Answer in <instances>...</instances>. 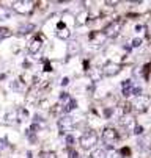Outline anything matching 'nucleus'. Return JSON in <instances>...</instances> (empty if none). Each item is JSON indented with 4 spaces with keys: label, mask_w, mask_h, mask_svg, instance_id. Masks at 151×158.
Instances as JSON below:
<instances>
[{
    "label": "nucleus",
    "mask_w": 151,
    "mask_h": 158,
    "mask_svg": "<svg viewBox=\"0 0 151 158\" xmlns=\"http://www.w3.org/2000/svg\"><path fill=\"white\" fill-rule=\"evenodd\" d=\"M11 16H13V9L11 8L0 5V21H8V19H11Z\"/></svg>",
    "instance_id": "ddd939ff"
},
{
    "label": "nucleus",
    "mask_w": 151,
    "mask_h": 158,
    "mask_svg": "<svg viewBox=\"0 0 151 158\" xmlns=\"http://www.w3.org/2000/svg\"><path fill=\"white\" fill-rule=\"evenodd\" d=\"M120 125L123 127V129H127V130H132L134 125H135V122H134V119L131 116H123L121 119H120Z\"/></svg>",
    "instance_id": "f8f14e48"
},
{
    "label": "nucleus",
    "mask_w": 151,
    "mask_h": 158,
    "mask_svg": "<svg viewBox=\"0 0 151 158\" xmlns=\"http://www.w3.org/2000/svg\"><path fill=\"white\" fill-rule=\"evenodd\" d=\"M123 27V21H120V19H116V21H112L109 23V25L104 28V36L106 38H116V36L120 35V30H121Z\"/></svg>",
    "instance_id": "20e7f679"
},
{
    "label": "nucleus",
    "mask_w": 151,
    "mask_h": 158,
    "mask_svg": "<svg viewBox=\"0 0 151 158\" xmlns=\"http://www.w3.org/2000/svg\"><path fill=\"white\" fill-rule=\"evenodd\" d=\"M11 36V30L8 28H3V27H0V41H3V39L9 38Z\"/></svg>",
    "instance_id": "aec40b11"
},
{
    "label": "nucleus",
    "mask_w": 151,
    "mask_h": 158,
    "mask_svg": "<svg viewBox=\"0 0 151 158\" xmlns=\"http://www.w3.org/2000/svg\"><path fill=\"white\" fill-rule=\"evenodd\" d=\"M72 143H74V138H72L71 135H68V136H66V144H68V146L71 147V146H72Z\"/></svg>",
    "instance_id": "a878e982"
},
{
    "label": "nucleus",
    "mask_w": 151,
    "mask_h": 158,
    "mask_svg": "<svg viewBox=\"0 0 151 158\" xmlns=\"http://www.w3.org/2000/svg\"><path fill=\"white\" fill-rule=\"evenodd\" d=\"M77 157H79V155H77V152H76L74 149H71V147H69V149H68V158H77Z\"/></svg>",
    "instance_id": "b1692460"
},
{
    "label": "nucleus",
    "mask_w": 151,
    "mask_h": 158,
    "mask_svg": "<svg viewBox=\"0 0 151 158\" xmlns=\"http://www.w3.org/2000/svg\"><path fill=\"white\" fill-rule=\"evenodd\" d=\"M41 47H43V39L39 38V36H36V38H33L32 41H30V44H28V52L32 53V55H36V53L41 50Z\"/></svg>",
    "instance_id": "1a4fd4ad"
},
{
    "label": "nucleus",
    "mask_w": 151,
    "mask_h": 158,
    "mask_svg": "<svg viewBox=\"0 0 151 158\" xmlns=\"http://www.w3.org/2000/svg\"><path fill=\"white\" fill-rule=\"evenodd\" d=\"M22 116H27L25 110H9V111L5 114V122L9 124V125H16V124H19L22 121L21 119Z\"/></svg>",
    "instance_id": "39448f33"
},
{
    "label": "nucleus",
    "mask_w": 151,
    "mask_h": 158,
    "mask_svg": "<svg viewBox=\"0 0 151 158\" xmlns=\"http://www.w3.org/2000/svg\"><path fill=\"white\" fill-rule=\"evenodd\" d=\"M140 46H142V39H140V38L132 39V47H140Z\"/></svg>",
    "instance_id": "393cba45"
},
{
    "label": "nucleus",
    "mask_w": 151,
    "mask_h": 158,
    "mask_svg": "<svg viewBox=\"0 0 151 158\" xmlns=\"http://www.w3.org/2000/svg\"><path fill=\"white\" fill-rule=\"evenodd\" d=\"M146 103H148V99H145L143 96H140V97H137L135 100H134V105L137 106L139 110H143V108H146Z\"/></svg>",
    "instance_id": "dca6fc26"
},
{
    "label": "nucleus",
    "mask_w": 151,
    "mask_h": 158,
    "mask_svg": "<svg viewBox=\"0 0 151 158\" xmlns=\"http://www.w3.org/2000/svg\"><path fill=\"white\" fill-rule=\"evenodd\" d=\"M39 158H57V153H53V152H43Z\"/></svg>",
    "instance_id": "4be33fe9"
},
{
    "label": "nucleus",
    "mask_w": 151,
    "mask_h": 158,
    "mask_svg": "<svg viewBox=\"0 0 151 158\" xmlns=\"http://www.w3.org/2000/svg\"><path fill=\"white\" fill-rule=\"evenodd\" d=\"M120 136H118V132L115 129H104L102 130V143L106 144L107 147H113L116 143H118Z\"/></svg>",
    "instance_id": "f03ea898"
},
{
    "label": "nucleus",
    "mask_w": 151,
    "mask_h": 158,
    "mask_svg": "<svg viewBox=\"0 0 151 158\" xmlns=\"http://www.w3.org/2000/svg\"><path fill=\"white\" fill-rule=\"evenodd\" d=\"M60 129V133H66V132H71L72 127L76 125V117H72L71 114H66V116H62L57 122Z\"/></svg>",
    "instance_id": "7ed1b4c3"
},
{
    "label": "nucleus",
    "mask_w": 151,
    "mask_h": 158,
    "mask_svg": "<svg viewBox=\"0 0 151 158\" xmlns=\"http://www.w3.org/2000/svg\"><path fill=\"white\" fill-rule=\"evenodd\" d=\"M55 36H57L58 39H68L69 36H71V31H69L68 27H65V23L60 22V23H58V27H57Z\"/></svg>",
    "instance_id": "9d476101"
},
{
    "label": "nucleus",
    "mask_w": 151,
    "mask_h": 158,
    "mask_svg": "<svg viewBox=\"0 0 151 158\" xmlns=\"http://www.w3.org/2000/svg\"><path fill=\"white\" fill-rule=\"evenodd\" d=\"M80 47H79V42L77 41H69L68 42V55L69 56H76L79 53Z\"/></svg>",
    "instance_id": "4468645a"
},
{
    "label": "nucleus",
    "mask_w": 151,
    "mask_h": 158,
    "mask_svg": "<svg viewBox=\"0 0 151 158\" xmlns=\"http://www.w3.org/2000/svg\"><path fill=\"white\" fill-rule=\"evenodd\" d=\"M90 157H91V158H109V155L106 153V150H104V149H95Z\"/></svg>",
    "instance_id": "f3484780"
},
{
    "label": "nucleus",
    "mask_w": 151,
    "mask_h": 158,
    "mask_svg": "<svg viewBox=\"0 0 151 158\" xmlns=\"http://www.w3.org/2000/svg\"><path fill=\"white\" fill-rule=\"evenodd\" d=\"M77 106V102L74 99H69L68 102H66V106H65V111H71V110H74Z\"/></svg>",
    "instance_id": "412c9836"
},
{
    "label": "nucleus",
    "mask_w": 151,
    "mask_h": 158,
    "mask_svg": "<svg viewBox=\"0 0 151 158\" xmlns=\"http://www.w3.org/2000/svg\"><path fill=\"white\" fill-rule=\"evenodd\" d=\"M135 88V85H134L132 80H125V82L121 83V92L125 94V96H132V89Z\"/></svg>",
    "instance_id": "9b49d317"
},
{
    "label": "nucleus",
    "mask_w": 151,
    "mask_h": 158,
    "mask_svg": "<svg viewBox=\"0 0 151 158\" xmlns=\"http://www.w3.org/2000/svg\"><path fill=\"white\" fill-rule=\"evenodd\" d=\"M139 144H140V147H142V149H146V150H148L150 147H151V138H150V136L142 138V139L139 141Z\"/></svg>",
    "instance_id": "6ab92c4d"
},
{
    "label": "nucleus",
    "mask_w": 151,
    "mask_h": 158,
    "mask_svg": "<svg viewBox=\"0 0 151 158\" xmlns=\"http://www.w3.org/2000/svg\"><path fill=\"white\" fill-rule=\"evenodd\" d=\"M96 141H98V135H96L93 130H87L85 133H82V136L79 138V144L82 149L88 150L91 149V147H95Z\"/></svg>",
    "instance_id": "f257e3e1"
},
{
    "label": "nucleus",
    "mask_w": 151,
    "mask_h": 158,
    "mask_svg": "<svg viewBox=\"0 0 151 158\" xmlns=\"http://www.w3.org/2000/svg\"><path fill=\"white\" fill-rule=\"evenodd\" d=\"M11 88L14 89V91H21L22 89V85H21V83H18V80H14V82L11 83Z\"/></svg>",
    "instance_id": "5701e85b"
},
{
    "label": "nucleus",
    "mask_w": 151,
    "mask_h": 158,
    "mask_svg": "<svg viewBox=\"0 0 151 158\" xmlns=\"http://www.w3.org/2000/svg\"><path fill=\"white\" fill-rule=\"evenodd\" d=\"M142 132H143V129H142L140 125H137L135 130H134V133H135V135H142Z\"/></svg>",
    "instance_id": "bb28decb"
},
{
    "label": "nucleus",
    "mask_w": 151,
    "mask_h": 158,
    "mask_svg": "<svg viewBox=\"0 0 151 158\" xmlns=\"http://www.w3.org/2000/svg\"><path fill=\"white\" fill-rule=\"evenodd\" d=\"M33 30H35V25H33V23H22L18 28V31H19V35H28Z\"/></svg>",
    "instance_id": "2eb2a0df"
},
{
    "label": "nucleus",
    "mask_w": 151,
    "mask_h": 158,
    "mask_svg": "<svg viewBox=\"0 0 151 158\" xmlns=\"http://www.w3.org/2000/svg\"><path fill=\"white\" fill-rule=\"evenodd\" d=\"M104 42H106L104 33H95V35H91V38H90V47H91V49H99V47L104 46Z\"/></svg>",
    "instance_id": "6e6552de"
},
{
    "label": "nucleus",
    "mask_w": 151,
    "mask_h": 158,
    "mask_svg": "<svg viewBox=\"0 0 151 158\" xmlns=\"http://www.w3.org/2000/svg\"><path fill=\"white\" fill-rule=\"evenodd\" d=\"M13 9L18 11L19 14H28L33 9V3L28 0H21V2H14L13 3Z\"/></svg>",
    "instance_id": "423d86ee"
},
{
    "label": "nucleus",
    "mask_w": 151,
    "mask_h": 158,
    "mask_svg": "<svg viewBox=\"0 0 151 158\" xmlns=\"http://www.w3.org/2000/svg\"><path fill=\"white\" fill-rule=\"evenodd\" d=\"M68 82H69V80H68V78H63V82H62V85H63V86H66V85H68Z\"/></svg>",
    "instance_id": "cd10ccee"
},
{
    "label": "nucleus",
    "mask_w": 151,
    "mask_h": 158,
    "mask_svg": "<svg viewBox=\"0 0 151 158\" xmlns=\"http://www.w3.org/2000/svg\"><path fill=\"white\" fill-rule=\"evenodd\" d=\"M90 77H91L93 82H99V80L102 78V70H101V69H95V70H91V72H90Z\"/></svg>",
    "instance_id": "a211bd4d"
},
{
    "label": "nucleus",
    "mask_w": 151,
    "mask_h": 158,
    "mask_svg": "<svg viewBox=\"0 0 151 158\" xmlns=\"http://www.w3.org/2000/svg\"><path fill=\"white\" fill-rule=\"evenodd\" d=\"M120 70H121V66H120L118 63L107 61L106 64H104V68H102V75H106V77H113V75H116Z\"/></svg>",
    "instance_id": "0eeeda50"
}]
</instances>
